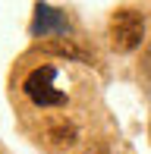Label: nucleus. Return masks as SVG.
I'll return each mask as SVG.
<instances>
[{"label":"nucleus","mask_w":151,"mask_h":154,"mask_svg":"<svg viewBox=\"0 0 151 154\" xmlns=\"http://www.w3.org/2000/svg\"><path fill=\"white\" fill-rule=\"evenodd\" d=\"M69 32V22L66 16L51 3H38L35 6V22H32V35L35 38H44V35H66Z\"/></svg>","instance_id":"obj_3"},{"label":"nucleus","mask_w":151,"mask_h":154,"mask_svg":"<svg viewBox=\"0 0 151 154\" xmlns=\"http://www.w3.org/2000/svg\"><path fill=\"white\" fill-rule=\"evenodd\" d=\"M54 79H57V69L54 66L32 69V72L25 75V82H22L25 97H29L35 107H60V104H66V94L54 88Z\"/></svg>","instance_id":"obj_2"},{"label":"nucleus","mask_w":151,"mask_h":154,"mask_svg":"<svg viewBox=\"0 0 151 154\" xmlns=\"http://www.w3.org/2000/svg\"><path fill=\"white\" fill-rule=\"evenodd\" d=\"M142 38H145V19H142V13L123 6V10H116L110 16V44H113V51L129 54L142 44Z\"/></svg>","instance_id":"obj_1"}]
</instances>
